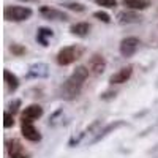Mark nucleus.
Here are the masks:
<instances>
[{
	"label": "nucleus",
	"mask_w": 158,
	"mask_h": 158,
	"mask_svg": "<svg viewBox=\"0 0 158 158\" xmlns=\"http://www.w3.org/2000/svg\"><path fill=\"white\" fill-rule=\"evenodd\" d=\"M3 81H5V87H6V90L10 92V94L16 92L19 89V84H21L19 77L10 70H3Z\"/></svg>",
	"instance_id": "2eb2a0df"
},
{
	"label": "nucleus",
	"mask_w": 158,
	"mask_h": 158,
	"mask_svg": "<svg viewBox=\"0 0 158 158\" xmlns=\"http://www.w3.org/2000/svg\"><path fill=\"white\" fill-rule=\"evenodd\" d=\"M117 21L122 25H130V24H139L142 22V16L139 15V11L133 10H123L117 15Z\"/></svg>",
	"instance_id": "f8f14e48"
},
{
	"label": "nucleus",
	"mask_w": 158,
	"mask_h": 158,
	"mask_svg": "<svg viewBox=\"0 0 158 158\" xmlns=\"http://www.w3.org/2000/svg\"><path fill=\"white\" fill-rule=\"evenodd\" d=\"M90 30H92V25L89 22H76V24H71L70 25V33L77 36V38H85L90 35Z\"/></svg>",
	"instance_id": "4468645a"
},
{
	"label": "nucleus",
	"mask_w": 158,
	"mask_h": 158,
	"mask_svg": "<svg viewBox=\"0 0 158 158\" xmlns=\"http://www.w3.org/2000/svg\"><path fill=\"white\" fill-rule=\"evenodd\" d=\"M133 76V65H127V67H122L120 70H117L114 74H111L109 77V82L114 85H118V84H125L130 81V77Z\"/></svg>",
	"instance_id": "9d476101"
},
{
	"label": "nucleus",
	"mask_w": 158,
	"mask_h": 158,
	"mask_svg": "<svg viewBox=\"0 0 158 158\" xmlns=\"http://www.w3.org/2000/svg\"><path fill=\"white\" fill-rule=\"evenodd\" d=\"M5 150H6L8 158H30L32 156L30 152L24 147V144L16 138L8 139L5 142Z\"/></svg>",
	"instance_id": "20e7f679"
},
{
	"label": "nucleus",
	"mask_w": 158,
	"mask_h": 158,
	"mask_svg": "<svg viewBox=\"0 0 158 158\" xmlns=\"http://www.w3.org/2000/svg\"><path fill=\"white\" fill-rule=\"evenodd\" d=\"M43 114H44L43 108L40 104L33 103V104H29V106H25L22 109L19 120H21V123H35V120L43 117Z\"/></svg>",
	"instance_id": "423d86ee"
},
{
	"label": "nucleus",
	"mask_w": 158,
	"mask_h": 158,
	"mask_svg": "<svg viewBox=\"0 0 158 158\" xmlns=\"http://www.w3.org/2000/svg\"><path fill=\"white\" fill-rule=\"evenodd\" d=\"M21 2H25V3H29V2H35V0H21Z\"/></svg>",
	"instance_id": "393cba45"
},
{
	"label": "nucleus",
	"mask_w": 158,
	"mask_h": 158,
	"mask_svg": "<svg viewBox=\"0 0 158 158\" xmlns=\"http://www.w3.org/2000/svg\"><path fill=\"white\" fill-rule=\"evenodd\" d=\"M40 15L48 21H68L70 19L67 13H63L62 10H57V8L48 6V5L40 6Z\"/></svg>",
	"instance_id": "1a4fd4ad"
},
{
	"label": "nucleus",
	"mask_w": 158,
	"mask_h": 158,
	"mask_svg": "<svg viewBox=\"0 0 158 158\" xmlns=\"http://www.w3.org/2000/svg\"><path fill=\"white\" fill-rule=\"evenodd\" d=\"M84 51H85V49H84L82 46H79V44L65 46V48H62V49L57 52L56 62H57V65H60V67H68V65L77 62L79 59L82 57Z\"/></svg>",
	"instance_id": "f03ea898"
},
{
	"label": "nucleus",
	"mask_w": 158,
	"mask_h": 158,
	"mask_svg": "<svg viewBox=\"0 0 158 158\" xmlns=\"http://www.w3.org/2000/svg\"><path fill=\"white\" fill-rule=\"evenodd\" d=\"M141 46V40L138 36H125L120 44H118V52H120V56L128 59V57H133L138 49Z\"/></svg>",
	"instance_id": "39448f33"
},
{
	"label": "nucleus",
	"mask_w": 158,
	"mask_h": 158,
	"mask_svg": "<svg viewBox=\"0 0 158 158\" xmlns=\"http://www.w3.org/2000/svg\"><path fill=\"white\" fill-rule=\"evenodd\" d=\"M21 106H22V101H21L19 98H16V100H13V101L8 104V111H10L11 114L22 112V111H21Z\"/></svg>",
	"instance_id": "412c9836"
},
{
	"label": "nucleus",
	"mask_w": 158,
	"mask_h": 158,
	"mask_svg": "<svg viewBox=\"0 0 158 158\" xmlns=\"http://www.w3.org/2000/svg\"><path fill=\"white\" fill-rule=\"evenodd\" d=\"M10 51L13 52V56H16V57H22L25 52H27V49H25L22 44H19V43H13L10 46Z\"/></svg>",
	"instance_id": "6ab92c4d"
},
{
	"label": "nucleus",
	"mask_w": 158,
	"mask_h": 158,
	"mask_svg": "<svg viewBox=\"0 0 158 158\" xmlns=\"http://www.w3.org/2000/svg\"><path fill=\"white\" fill-rule=\"evenodd\" d=\"M122 5L125 6V10L144 11L150 6V0H122Z\"/></svg>",
	"instance_id": "f3484780"
},
{
	"label": "nucleus",
	"mask_w": 158,
	"mask_h": 158,
	"mask_svg": "<svg viewBox=\"0 0 158 158\" xmlns=\"http://www.w3.org/2000/svg\"><path fill=\"white\" fill-rule=\"evenodd\" d=\"M127 125V122L125 120H114V122H111V123H108L106 127H104L103 130H100V131H97V135H95V138L90 141V144H97V142H100L101 139H104L108 135H111V133H114L115 130H118V128H122V127H125Z\"/></svg>",
	"instance_id": "9b49d317"
},
{
	"label": "nucleus",
	"mask_w": 158,
	"mask_h": 158,
	"mask_svg": "<svg viewBox=\"0 0 158 158\" xmlns=\"http://www.w3.org/2000/svg\"><path fill=\"white\" fill-rule=\"evenodd\" d=\"M106 67H108V62H106V59H104V56L100 54V52L92 54L89 62H87V68L90 70L92 74H95V76L103 74L104 70H106Z\"/></svg>",
	"instance_id": "0eeeda50"
},
{
	"label": "nucleus",
	"mask_w": 158,
	"mask_h": 158,
	"mask_svg": "<svg viewBox=\"0 0 158 158\" xmlns=\"http://www.w3.org/2000/svg\"><path fill=\"white\" fill-rule=\"evenodd\" d=\"M63 6L67 8V10H71V11H77V13H82V11H85V5H84V3H79V2L65 3Z\"/></svg>",
	"instance_id": "5701e85b"
},
{
	"label": "nucleus",
	"mask_w": 158,
	"mask_h": 158,
	"mask_svg": "<svg viewBox=\"0 0 158 158\" xmlns=\"http://www.w3.org/2000/svg\"><path fill=\"white\" fill-rule=\"evenodd\" d=\"M54 36V32L49 27H38L36 30V43L41 44L43 48H48L49 46V40Z\"/></svg>",
	"instance_id": "dca6fc26"
},
{
	"label": "nucleus",
	"mask_w": 158,
	"mask_h": 158,
	"mask_svg": "<svg viewBox=\"0 0 158 158\" xmlns=\"http://www.w3.org/2000/svg\"><path fill=\"white\" fill-rule=\"evenodd\" d=\"M15 125H16L15 114H11L10 111H5V112H3V127H5V128H13Z\"/></svg>",
	"instance_id": "a211bd4d"
},
{
	"label": "nucleus",
	"mask_w": 158,
	"mask_h": 158,
	"mask_svg": "<svg viewBox=\"0 0 158 158\" xmlns=\"http://www.w3.org/2000/svg\"><path fill=\"white\" fill-rule=\"evenodd\" d=\"M49 74H51L49 65L43 63V62L32 63L27 68V73H25V76L29 79H46V77H49Z\"/></svg>",
	"instance_id": "6e6552de"
},
{
	"label": "nucleus",
	"mask_w": 158,
	"mask_h": 158,
	"mask_svg": "<svg viewBox=\"0 0 158 158\" xmlns=\"http://www.w3.org/2000/svg\"><path fill=\"white\" fill-rule=\"evenodd\" d=\"M94 18L98 19V21H101V22H104V24H109V22H111V16H109L104 10H98V11H95V13H94Z\"/></svg>",
	"instance_id": "aec40b11"
},
{
	"label": "nucleus",
	"mask_w": 158,
	"mask_h": 158,
	"mask_svg": "<svg viewBox=\"0 0 158 158\" xmlns=\"http://www.w3.org/2000/svg\"><path fill=\"white\" fill-rule=\"evenodd\" d=\"M94 2L98 5V6H101V8H108V10H111V8H115L117 6V0H94Z\"/></svg>",
	"instance_id": "4be33fe9"
},
{
	"label": "nucleus",
	"mask_w": 158,
	"mask_h": 158,
	"mask_svg": "<svg viewBox=\"0 0 158 158\" xmlns=\"http://www.w3.org/2000/svg\"><path fill=\"white\" fill-rule=\"evenodd\" d=\"M90 74V70L87 67H84V65H79V67H76L73 70V73L65 79V82L60 85V90L59 94L63 100L67 101H73L79 97V94H81V90L87 81V77Z\"/></svg>",
	"instance_id": "f257e3e1"
},
{
	"label": "nucleus",
	"mask_w": 158,
	"mask_h": 158,
	"mask_svg": "<svg viewBox=\"0 0 158 158\" xmlns=\"http://www.w3.org/2000/svg\"><path fill=\"white\" fill-rule=\"evenodd\" d=\"M112 97H115V92H106V94L101 95V100H109Z\"/></svg>",
	"instance_id": "b1692460"
},
{
	"label": "nucleus",
	"mask_w": 158,
	"mask_h": 158,
	"mask_svg": "<svg viewBox=\"0 0 158 158\" xmlns=\"http://www.w3.org/2000/svg\"><path fill=\"white\" fill-rule=\"evenodd\" d=\"M21 133L30 142H40L41 141V133L36 130V127L33 123H21Z\"/></svg>",
	"instance_id": "ddd939ff"
},
{
	"label": "nucleus",
	"mask_w": 158,
	"mask_h": 158,
	"mask_svg": "<svg viewBox=\"0 0 158 158\" xmlns=\"http://www.w3.org/2000/svg\"><path fill=\"white\" fill-rule=\"evenodd\" d=\"M33 15L30 6H21V5H6L3 8V18L8 22H24L29 21Z\"/></svg>",
	"instance_id": "7ed1b4c3"
}]
</instances>
